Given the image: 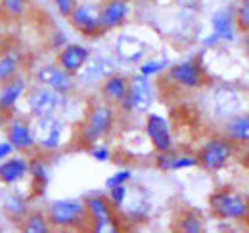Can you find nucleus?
I'll return each instance as SVG.
<instances>
[{
	"label": "nucleus",
	"instance_id": "nucleus-1",
	"mask_svg": "<svg viewBox=\"0 0 249 233\" xmlns=\"http://www.w3.org/2000/svg\"><path fill=\"white\" fill-rule=\"evenodd\" d=\"M115 124H117V107L104 101L102 98L94 100L89 103L83 120L79 124V130H77L79 142L87 147L96 142H102L107 136H111V132L115 130Z\"/></svg>",
	"mask_w": 249,
	"mask_h": 233
},
{
	"label": "nucleus",
	"instance_id": "nucleus-2",
	"mask_svg": "<svg viewBox=\"0 0 249 233\" xmlns=\"http://www.w3.org/2000/svg\"><path fill=\"white\" fill-rule=\"evenodd\" d=\"M52 230H79L89 232V214L85 199H56L46 206Z\"/></svg>",
	"mask_w": 249,
	"mask_h": 233
},
{
	"label": "nucleus",
	"instance_id": "nucleus-3",
	"mask_svg": "<svg viewBox=\"0 0 249 233\" xmlns=\"http://www.w3.org/2000/svg\"><path fill=\"white\" fill-rule=\"evenodd\" d=\"M33 134H35L36 153L52 155V153L60 151L65 144L67 122L62 113L33 118Z\"/></svg>",
	"mask_w": 249,
	"mask_h": 233
},
{
	"label": "nucleus",
	"instance_id": "nucleus-4",
	"mask_svg": "<svg viewBox=\"0 0 249 233\" xmlns=\"http://www.w3.org/2000/svg\"><path fill=\"white\" fill-rule=\"evenodd\" d=\"M236 153H238V146L232 140H228L224 134L211 136L196 151L197 166L205 172H218L226 168V165L234 159Z\"/></svg>",
	"mask_w": 249,
	"mask_h": 233
},
{
	"label": "nucleus",
	"instance_id": "nucleus-5",
	"mask_svg": "<svg viewBox=\"0 0 249 233\" xmlns=\"http://www.w3.org/2000/svg\"><path fill=\"white\" fill-rule=\"evenodd\" d=\"M209 210L217 220L224 222H248L249 197L234 189H218L209 195Z\"/></svg>",
	"mask_w": 249,
	"mask_h": 233
},
{
	"label": "nucleus",
	"instance_id": "nucleus-6",
	"mask_svg": "<svg viewBox=\"0 0 249 233\" xmlns=\"http://www.w3.org/2000/svg\"><path fill=\"white\" fill-rule=\"evenodd\" d=\"M71 96H62L60 92L44 84H31L27 94H25V109L31 118H40V116L58 115L65 109V103L69 101Z\"/></svg>",
	"mask_w": 249,
	"mask_h": 233
},
{
	"label": "nucleus",
	"instance_id": "nucleus-7",
	"mask_svg": "<svg viewBox=\"0 0 249 233\" xmlns=\"http://www.w3.org/2000/svg\"><path fill=\"white\" fill-rule=\"evenodd\" d=\"M154 100H156V94H154V84L150 77L134 73V75H128V90L124 100L117 105V109L124 115H134V113L146 115L150 113Z\"/></svg>",
	"mask_w": 249,
	"mask_h": 233
},
{
	"label": "nucleus",
	"instance_id": "nucleus-8",
	"mask_svg": "<svg viewBox=\"0 0 249 233\" xmlns=\"http://www.w3.org/2000/svg\"><path fill=\"white\" fill-rule=\"evenodd\" d=\"M4 140H8L16 153L31 157L36 153V144H35V134H33V118L29 115H21L19 111L6 115L4 124H2Z\"/></svg>",
	"mask_w": 249,
	"mask_h": 233
},
{
	"label": "nucleus",
	"instance_id": "nucleus-9",
	"mask_svg": "<svg viewBox=\"0 0 249 233\" xmlns=\"http://www.w3.org/2000/svg\"><path fill=\"white\" fill-rule=\"evenodd\" d=\"M85 204L89 214V232H119L123 224L107 195H89L85 197Z\"/></svg>",
	"mask_w": 249,
	"mask_h": 233
},
{
	"label": "nucleus",
	"instance_id": "nucleus-10",
	"mask_svg": "<svg viewBox=\"0 0 249 233\" xmlns=\"http://www.w3.org/2000/svg\"><path fill=\"white\" fill-rule=\"evenodd\" d=\"M167 83L180 90H199L207 84V73L199 58H190L184 61H178L175 65H169L165 71Z\"/></svg>",
	"mask_w": 249,
	"mask_h": 233
},
{
	"label": "nucleus",
	"instance_id": "nucleus-11",
	"mask_svg": "<svg viewBox=\"0 0 249 233\" xmlns=\"http://www.w3.org/2000/svg\"><path fill=\"white\" fill-rule=\"evenodd\" d=\"M246 98L240 90L228 84H220L211 92V115L217 120H228L232 116L244 113Z\"/></svg>",
	"mask_w": 249,
	"mask_h": 233
},
{
	"label": "nucleus",
	"instance_id": "nucleus-12",
	"mask_svg": "<svg viewBox=\"0 0 249 233\" xmlns=\"http://www.w3.org/2000/svg\"><path fill=\"white\" fill-rule=\"evenodd\" d=\"M33 77H35V83H36V84H44V86L52 88V90L60 92L62 96H75L77 90H79L75 75L63 71L56 61L40 65V67L35 71Z\"/></svg>",
	"mask_w": 249,
	"mask_h": 233
},
{
	"label": "nucleus",
	"instance_id": "nucleus-13",
	"mask_svg": "<svg viewBox=\"0 0 249 233\" xmlns=\"http://www.w3.org/2000/svg\"><path fill=\"white\" fill-rule=\"evenodd\" d=\"M67 21L71 29L87 38H98L104 34L100 25V6L92 2H77Z\"/></svg>",
	"mask_w": 249,
	"mask_h": 233
},
{
	"label": "nucleus",
	"instance_id": "nucleus-14",
	"mask_svg": "<svg viewBox=\"0 0 249 233\" xmlns=\"http://www.w3.org/2000/svg\"><path fill=\"white\" fill-rule=\"evenodd\" d=\"M115 71H117V59L102 54H92L89 61L81 67V71L75 75V79L79 86H100V83Z\"/></svg>",
	"mask_w": 249,
	"mask_h": 233
},
{
	"label": "nucleus",
	"instance_id": "nucleus-15",
	"mask_svg": "<svg viewBox=\"0 0 249 233\" xmlns=\"http://www.w3.org/2000/svg\"><path fill=\"white\" fill-rule=\"evenodd\" d=\"M113 54L115 58L128 65H138L140 61L148 58L150 46L146 40H142L136 34L130 33H119L113 40Z\"/></svg>",
	"mask_w": 249,
	"mask_h": 233
},
{
	"label": "nucleus",
	"instance_id": "nucleus-16",
	"mask_svg": "<svg viewBox=\"0 0 249 233\" xmlns=\"http://www.w3.org/2000/svg\"><path fill=\"white\" fill-rule=\"evenodd\" d=\"M144 134L148 138V142L152 144L156 153L161 151H169L175 147V138H173V130L169 120L159 113H146L144 120Z\"/></svg>",
	"mask_w": 249,
	"mask_h": 233
},
{
	"label": "nucleus",
	"instance_id": "nucleus-17",
	"mask_svg": "<svg viewBox=\"0 0 249 233\" xmlns=\"http://www.w3.org/2000/svg\"><path fill=\"white\" fill-rule=\"evenodd\" d=\"M132 14L130 0H104L100 4V25L104 33H111L126 25Z\"/></svg>",
	"mask_w": 249,
	"mask_h": 233
},
{
	"label": "nucleus",
	"instance_id": "nucleus-18",
	"mask_svg": "<svg viewBox=\"0 0 249 233\" xmlns=\"http://www.w3.org/2000/svg\"><path fill=\"white\" fill-rule=\"evenodd\" d=\"M29 86L31 84L25 75H18L8 83L0 84V109L4 111V115H12L19 111V101L25 98Z\"/></svg>",
	"mask_w": 249,
	"mask_h": 233
},
{
	"label": "nucleus",
	"instance_id": "nucleus-19",
	"mask_svg": "<svg viewBox=\"0 0 249 233\" xmlns=\"http://www.w3.org/2000/svg\"><path fill=\"white\" fill-rule=\"evenodd\" d=\"M29 178V157L27 155H10L0 161V185L18 187Z\"/></svg>",
	"mask_w": 249,
	"mask_h": 233
},
{
	"label": "nucleus",
	"instance_id": "nucleus-20",
	"mask_svg": "<svg viewBox=\"0 0 249 233\" xmlns=\"http://www.w3.org/2000/svg\"><path fill=\"white\" fill-rule=\"evenodd\" d=\"M90 56H92V52H90L89 46L79 44V42H67L63 48H60L56 52L54 61L62 67L63 71H67L71 75H77Z\"/></svg>",
	"mask_w": 249,
	"mask_h": 233
},
{
	"label": "nucleus",
	"instance_id": "nucleus-21",
	"mask_svg": "<svg viewBox=\"0 0 249 233\" xmlns=\"http://www.w3.org/2000/svg\"><path fill=\"white\" fill-rule=\"evenodd\" d=\"M150 212H152V203L146 193H140L136 197H130V193H128L123 206L117 210L121 224H128V226L144 224L150 218Z\"/></svg>",
	"mask_w": 249,
	"mask_h": 233
},
{
	"label": "nucleus",
	"instance_id": "nucleus-22",
	"mask_svg": "<svg viewBox=\"0 0 249 233\" xmlns=\"http://www.w3.org/2000/svg\"><path fill=\"white\" fill-rule=\"evenodd\" d=\"M154 165L161 172H178V170H186V168H196L197 166V157H196V153L175 151V147H173L169 151L156 153Z\"/></svg>",
	"mask_w": 249,
	"mask_h": 233
},
{
	"label": "nucleus",
	"instance_id": "nucleus-23",
	"mask_svg": "<svg viewBox=\"0 0 249 233\" xmlns=\"http://www.w3.org/2000/svg\"><path fill=\"white\" fill-rule=\"evenodd\" d=\"M126 90H128V75L115 71L100 83V98L117 107L124 100Z\"/></svg>",
	"mask_w": 249,
	"mask_h": 233
},
{
	"label": "nucleus",
	"instance_id": "nucleus-24",
	"mask_svg": "<svg viewBox=\"0 0 249 233\" xmlns=\"http://www.w3.org/2000/svg\"><path fill=\"white\" fill-rule=\"evenodd\" d=\"M0 208H2L4 216H6L10 222H14V224L18 226V222H19V220L27 214V210H29V199H27L21 191L8 187V191L0 197Z\"/></svg>",
	"mask_w": 249,
	"mask_h": 233
},
{
	"label": "nucleus",
	"instance_id": "nucleus-25",
	"mask_svg": "<svg viewBox=\"0 0 249 233\" xmlns=\"http://www.w3.org/2000/svg\"><path fill=\"white\" fill-rule=\"evenodd\" d=\"M211 33L217 36L220 42H232L236 38V19H234V10L220 8L211 16Z\"/></svg>",
	"mask_w": 249,
	"mask_h": 233
},
{
	"label": "nucleus",
	"instance_id": "nucleus-26",
	"mask_svg": "<svg viewBox=\"0 0 249 233\" xmlns=\"http://www.w3.org/2000/svg\"><path fill=\"white\" fill-rule=\"evenodd\" d=\"M173 232L178 233H203L205 220L196 208H180L173 218Z\"/></svg>",
	"mask_w": 249,
	"mask_h": 233
},
{
	"label": "nucleus",
	"instance_id": "nucleus-27",
	"mask_svg": "<svg viewBox=\"0 0 249 233\" xmlns=\"http://www.w3.org/2000/svg\"><path fill=\"white\" fill-rule=\"evenodd\" d=\"M222 134L228 140H232L236 146L249 147V113H240L224 120Z\"/></svg>",
	"mask_w": 249,
	"mask_h": 233
},
{
	"label": "nucleus",
	"instance_id": "nucleus-28",
	"mask_svg": "<svg viewBox=\"0 0 249 233\" xmlns=\"http://www.w3.org/2000/svg\"><path fill=\"white\" fill-rule=\"evenodd\" d=\"M29 178L33 182L35 193H44V189L50 182V166H48L46 155L35 153L29 157Z\"/></svg>",
	"mask_w": 249,
	"mask_h": 233
},
{
	"label": "nucleus",
	"instance_id": "nucleus-29",
	"mask_svg": "<svg viewBox=\"0 0 249 233\" xmlns=\"http://www.w3.org/2000/svg\"><path fill=\"white\" fill-rule=\"evenodd\" d=\"M23 54L16 48H8L0 52V84L8 83L10 79L21 75V67H23Z\"/></svg>",
	"mask_w": 249,
	"mask_h": 233
},
{
	"label": "nucleus",
	"instance_id": "nucleus-30",
	"mask_svg": "<svg viewBox=\"0 0 249 233\" xmlns=\"http://www.w3.org/2000/svg\"><path fill=\"white\" fill-rule=\"evenodd\" d=\"M19 232L23 233H50L52 224L48 220L46 210L42 208H29L27 214L18 222Z\"/></svg>",
	"mask_w": 249,
	"mask_h": 233
},
{
	"label": "nucleus",
	"instance_id": "nucleus-31",
	"mask_svg": "<svg viewBox=\"0 0 249 233\" xmlns=\"http://www.w3.org/2000/svg\"><path fill=\"white\" fill-rule=\"evenodd\" d=\"M169 59L167 58H146L144 61L138 63V73L144 75V77H157V75H163L169 67Z\"/></svg>",
	"mask_w": 249,
	"mask_h": 233
},
{
	"label": "nucleus",
	"instance_id": "nucleus-32",
	"mask_svg": "<svg viewBox=\"0 0 249 233\" xmlns=\"http://www.w3.org/2000/svg\"><path fill=\"white\" fill-rule=\"evenodd\" d=\"M29 4L31 0H0V10L10 19H21L25 17Z\"/></svg>",
	"mask_w": 249,
	"mask_h": 233
},
{
	"label": "nucleus",
	"instance_id": "nucleus-33",
	"mask_svg": "<svg viewBox=\"0 0 249 233\" xmlns=\"http://www.w3.org/2000/svg\"><path fill=\"white\" fill-rule=\"evenodd\" d=\"M234 19L242 34L249 33V0H238V6L234 8Z\"/></svg>",
	"mask_w": 249,
	"mask_h": 233
},
{
	"label": "nucleus",
	"instance_id": "nucleus-34",
	"mask_svg": "<svg viewBox=\"0 0 249 233\" xmlns=\"http://www.w3.org/2000/svg\"><path fill=\"white\" fill-rule=\"evenodd\" d=\"M87 149H89V155L92 157L94 161H98V163H109L111 157H113L111 147L107 146V144H104V140L102 142H96L92 146H89Z\"/></svg>",
	"mask_w": 249,
	"mask_h": 233
},
{
	"label": "nucleus",
	"instance_id": "nucleus-35",
	"mask_svg": "<svg viewBox=\"0 0 249 233\" xmlns=\"http://www.w3.org/2000/svg\"><path fill=\"white\" fill-rule=\"evenodd\" d=\"M126 195H128V183L115 185V187L107 189V199H109V203L113 204L115 210H119L123 206V203L126 201Z\"/></svg>",
	"mask_w": 249,
	"mask_h": 233
},
{
	"label": "nucleus",
	"instance_id": "nucleus-36",
	"mask_svg": "<svg viewBox=\"0 0 249 233\" xmlns=\"http://www.w3.org/2000/svg\"><path fill=\"white\" fill-rule=\"evenodd\" d=\"M132 180V170L130 168H121L117 172H113L111 176L106 178V189H111L115 185H123V183H128Z\"/></svg>",
	"mask_w": 249,
	"mask_h": 233
},
{
	"label": "nucleus",
	"instance_id": "nucleus-37",
	"mask_svg": "<svg viewBox=\"0 0 249 233\" xmlns=\"http://www.w3.org/2000/svg\"><path fill=\"white\" fill-rule=\"evenodd\" d=\"M52 4H54L56 12L62 16L63 19H67L69 14L73 12V8L77 6V0H52Z\"/></svg>",
	"mask_w": 249,
	"mask_h": 233
},
{
	"label": "nucleus",
	"instance_id": "nucleus-38",
	"mask_svg": "<svg viewBox=\"0 0 249 233\" xmlns=\"http://www.w3.org/2000/svg\"><path fill=\"white\" fill-rule=\"evenodd\" d=\"M69 40H67V36H65V33L60 29H54V34H52V38L48 40V46L52 48V50H60V48H63L65 44H67Z\"/></svg>",
	"mask_w": 249,
	"mask_h": 233
},
{
	"label": "nucleus",
	"instance_id": "nucleus-39",
	"mask_svg": "<svg viewBox=\"0 0 249 233\" xmlns=\"http://www.w3.org/2000/svg\"><path fill=\"white\" fill-rule=\"evenodd\" d=\"M175 4L184 12H197L201 0H175Z\"/></svg>",
	"mask_w": 249,
	"mask_h": 233
},
{
	"label": "nucleus",
	"instance_id": "nucleus-40",
	"mask_svg": "<svg viewBox=\"0 0 249 233\" xmlns=\"http://www.w3.org/2000/svg\"><path fill=\"white\" fill-rule=\"evenodd\" d=\"M14 153H16V149H14V146H12L8 140L0 142V161L8 159V157H10V155H14Z\"/></svg>",
	"mask_w": 249,
	"mask_h": 233
},
{
	"label": "nucleus",
	"instance_id": "nucleus-41",
	"mask_svg": "<svg viewBox=\"0 0 249 233\" xmlns=\"http://www.w3.org/2000/svg\"><path fill=\"white\" fill-rule=\"evenodd\" d=\"M201 44H203L205 48H215V46H218V44H220V40H218L217 36L213 34V33H209L207 36H203V40H201Z\"/></svg>",
	"mask_w": 249,
	"mask_h": 233
},
{
	"label": "nucleus",
	"instance_id": "nucleus-42",
	"mask_svg": "<svg viewBox=\"0 0 249 233\" xmlns=\"http://www.w3.org/2000/svg\"><path fill=\"white\" fill-rule=\"evenodd\" d=\"M244 50H246V56L249 58V33H244Z\"/></svg>",
	"mask_w": 249,
	"mask_h": 233
},
{
	"label": "nucleus",
	"instance_id": "nucleus-43",
	"mask_svg": "<svg viewBox=\"0 0 249 233\" xmlns=\"http://www.w3.org/2000/svg\"><path fill=\"white\" fill-rule=\"evenodd\" d=\"M4 118H6V115H4V111L0 109V130H2V124H4Z\"/></svg>",
	"mask_w": 249,
	"mask_h": 233
},
{
	"label": "nucleus",
	"instance_id": "nucleus-44",
	"mask_svg": "<svg viewBox=\"0 0 249 233\" xmlns=\"http://www.w3.org/2000/svg\"><path fill=\"white\" fill-rule=\"evenodd\" d=\"M246 166H248V170H249V155L246 157Z\"/></svg>",
	"mask_w": 249,
	"mask_h": 233
},
{
	"label": "nucleus",
	"instance_id": "nucleus-45",
	"mask_svg": "<svg viewBox=\"0 0 249 233\" xmlns=\"http://www.w3.org/2000/svg\"><path fill=\"white\" fill-rule=\"evenodd\" d=\"M144 2H157V0H144Z\"/></svg>",
	"mask_w": 249,
	"mask_h": 233
},
{
	"label": "nucleus",
	"instance_id": "nucleus-46",
	"mask_svg": "<svg viewBox=\"0 0 249 233\" xmlns=\"http://www.w3.org/2000/svg\"><path fill=\"white\" fill-rule=\"evenodd\" d=\"M248 222H249V220H248Z\"/></svg>",
	"mask_w": 249,
	"mask_h": 233
}]
</instances>
